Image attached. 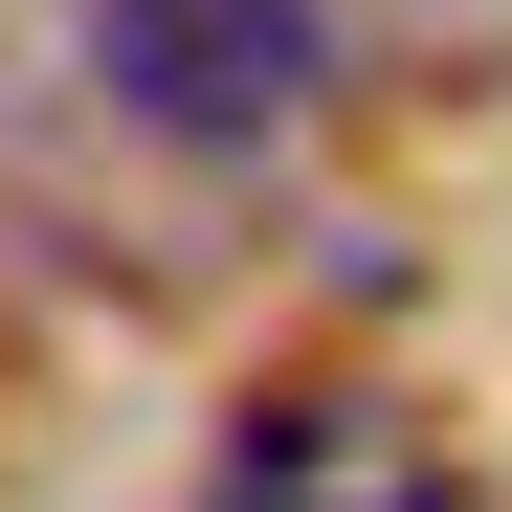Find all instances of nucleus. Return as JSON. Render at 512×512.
<instances>
[{"instance_id": "nucleus-2", "label": "nucleus", "mask_w": 512, "mask_h": 512, "mask_svg": "<svg viewBox=\"0 0 512 512\" xmlns=\"http://www.w3.org/2000/svg\"><path fill=\"white\" fill-rule=\"evenodd\" d=\"M223 512H468V468L423 446V423H379V401H268Z\"/></svg>"}, {"instance_id": "nucleus-1", "label": "nucleus", "mask_w": 512, "mask_h": 512, "mask_svg": "<svg viewBox=\"0 0 512 512\" xmlns=\"http://www.w3.org/2000/svg\"><path fill=\"white\" fill-rule=\"evenodd\" d=\"M90 90L134 134H179V156H245V134H290L334 90V23L312 0H90Z\"/></svg>"}]
</instances>
